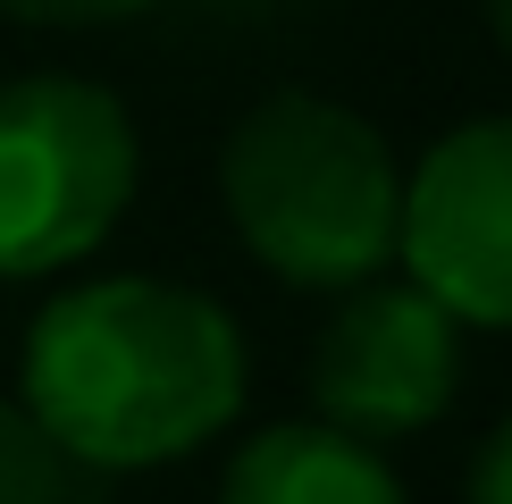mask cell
<instances>
[{
  "label": "cell",
  "mask_w": 512,
  "mask_h": 504,
  "mask_svg": "<svg viewBox=\"0 0 512 504\" xmlns=\"http://www.w3.org/2000/svg\"><path fill=\"white\" fill-rule=\"evenodd\" d=\"M17 387L76 471H152L244 412V336L194 286L93 278L42 303Z\"/></svg>",
  "instance_id": "cell-1"
},
{
  "label": "cell",
  "mask_w": 512,
  "mask_h": 504,
  "mask_svg": "<svg viewBox=\"0 0 512 504\" xmlns=\"http://www.w3.org/2000/svg\"><path fill=\"white\" fill-rule=\"evenodd\" d=\"M471 504H512V420L487 437L479 462H471Z\"/></svg>",
  "instance_id": "cell-9"
},
{
  "label": "cell",
  "mask_w": 512,
  "mask_h": 504,
  "mask_svg": "<svg viewBox=\"0 0 512 504\" xmlns=\"http://www.w3.org/2000/svg\"><path fill=\"white\" fill-rule=\"evenodd\" d=\"M219 504H403V479L328 420H277L236 446Z\"/></svg>",
  "instance_id": "cell-6"
},
{
  "label": "cell",
  "mask_w": 512,
  "mask_h": 504,
  "mask_svg": "<svg viewBox=\"0 0 512 504\" xmlns=\"http://www.w3.org/2000/svg\"><path fill=\"white\" fill-rule=\"evenodd\" d=\"M462 378V328L420 286H361L311 345V404L328 429L361 437H412L445 420Z\"/></svg>",
  "instance_id": "cell-5"
},
{
  "label": "cell",
  "mask_w": 512,
  "mask_h": 504,
  "mask_svg": "<svg viewBox=\"0 0 512 504\" xmlns=\"http://www.w3.org/2000/svg\"><path fill=\"white\" fill-rule=\"evenodd\" d=\"M479 9H487V26H496V42L512 51V0H479Z\"/></svg>",
  "instance_id": "cell-10"
},
{
  "label": "cell",
  "mask_w": 512,
  "mask_h": 504,
  "mask_svg": "<svg viewBox=\"0 0 512 504\" xmlns=\"http://www.w3.org/2000/svg\"><path fill=\"white\" fill-rule=\"evenodd\" d=\"M143 9H160V0H0V17H17V26H118Z\"/></svg>",
  "instance_id": "cell-8"
},
{
  "label": "cell",
  "mask_w": 512,
  "mask_h": 504,
  "mask_svg": "<svg viewBox=\"0 0 512 504\" xmlns=\"http://www.w3.org/2000/svg\"><path fill=\"white\" fill-rule=\"evenodd\" d=\"M219 202L244 252L286 286H370L395 252L403 168L361 110L328 93H269L219 143Z\"/></svg>",
  "instance_id": "cell-2"
},
{
  "label": "cell",
  "mask_w": 512,
  "mask_h": 504,
  "mask_svg": "<svg viewBox=\"0 0 512 504\" xmlns=\"http://www.w3.org/2000/svg\"><path fill=\"white\" fill-rule=\"evenodd\" d=\"M0 504H76V462L26 404H0Z\"/></svg>",
  "instance_id": "cell-7"
},
{
  "label": "cell",
  "mask_w": 512,
  "mask_h": 504,
  "mask_svg": "<svg viewBox=\"0 0 512 504\" xmlns=\"http://www.w3.org/2000/svg\"><path fill=\"white\" fill-rule=\"evenodd\" d=\"M135 118L110 84L0 76V286L84 261L135 202Z\"/></svg>",
  "instance_id": "cell-3"
},
{
  "label": "cell",
  "mask_w": 512,
  "mask_h": 504,
  "mask_svg": "<svg viewBox=\"0 0 512 504\" xmlns=\"http://www.w3.org/2000/svg\"><path fill=\"white\" fill-rule=\"evenodd\" d=\"M395 252L454 328H512V118H471L420 152Z\"/></svg>",
  "instance_id": "cell-4"
}]
</instances>
